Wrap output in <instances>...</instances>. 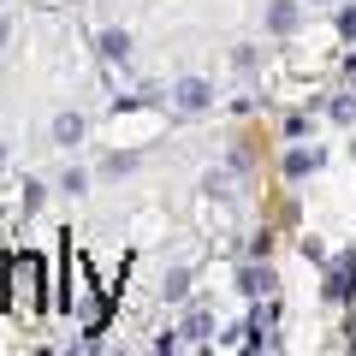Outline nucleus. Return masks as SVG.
Wrapping results in <instances>:
<instances>
[{
    "label": "nucleus",
    "mask_w": 356,
    "mask_h": 356,
    "mask_svg": "<svg viewBox=\"0 0 356 356\" xmlns=\"http://www.w3.org/2000/svg\"><path fill=\"white\" fill-rule=\"evenodd\" d=\"M315 161H321V154H303V149H291V154H285V172H291V178H303Z\"/></svg>",
    "instance_id": "9b49d317"
},
{
    "label": "nucleus",
    "mask_w": 356,
    "mask_h": 356,
    "mask_svg": "<svg viewBox=\"0 0 356 356\" xmlns=\"http://www.w3.org/2000/svg\"><path fill=\"white\" fill-rule=\"evenodd\" d=\"M0 161H6V143H0Z\"/></svg>",
    "instance_id": "a211bd4d"
},
{
    "label": "nucleus",
    "mask_w": 356,
    "mask_h": 356,
    "mask_svg": "<svg viewBox=\"0 0 356 356\" xmlns=\"http://www.w3.org/2000/svg\"><path fill=\"white\" fill-rule=\"evenodd\" d=\"M6 309H13L18 321H36L42 309H48V267H42V255H13L6 261Z\"/></svg>",
    "instance_id": "f257e3e1"
},
{
    "label": "nucleus",
    "mask_w": 356,
    "mask_h": 356,
    "mask_svg": "<svg viewBox=\"0 0 356 356\" xmlns=\"http://www.w3.org/2000/svg\"><path fill=\"white\" fill-rule=\"evenodd\" d=\"M184 339L208 344V339H214V315H208V309H191V315H184Z\"/></svg>",
    "instance_id": "0eeeda50"
},
{
    "label": "nucleus",
    "mask_w": 356,
    "mask_h": 356,
    "mask_svg": "<svg viewBox=\"0 0 356 356\" xmlns=\"http://www.w3.org/2000/svg\"><path fill=\"white\" fill-rule=\"evenodd\" d=\"M273 327H280V309L261 303V309L250 315V327H243V332H250V350H267V344H273Z\"/></svg>",
    "instance_id": "7ed1b4c3"
},
{
    "label": "nucleus",
    "mask_w": 356,
    "mask_h": 356,
    "mask_svg": "<svg viewBox=\"0 0 356 356\" xmlns=\"http://www.w3.org/2000/svg\"><path fill=\"white\" fill-rule=\"evenodd\" d=\"M273 285H280V280H273V267H261V255L238 267V291L243 297H273Z\"/></svg>",
    "instance_id": "f03ea898"
},
{
    "label": "nucleus",
    "mask_w": 356,
    "mask_h": 356,
    "mask_svg": "<svg viewBox=\"0 0 356 356\" xmlns=\"http://www.w3.org/2000/svg\"><path fill=\"white\" fill-rule=\"evenodd\" d=\"M36 208H42V184H36V178H24V214H36Z\"/></svg>",
    "instance_id": "4468645a"
},
{
    "label": "nucleus",
    "mask_w": 356,
    "mask_h": 356,
    "mask_svg": "<svg viewBox=\"0 0 356 356\" xmlns=\"http://www.w3.org/2000/svg\"><path fill=\"white\" fill-rule=\"evenodd\" d=\"M339 24H344V36H356V6H350V13L339 18Z\"/></svg>",
    "instance_id": "f3484780"
},
{
    "label": "nucleus",
    "mask_w": 356,
    "mask_h": 356,
    "mask_svg": "<svg viewBox=\"0 0 356 356\" xmlns=\"http://www.w3.org/2000/svg\"><path fill=\"white\" fill-rule=\"evenodd\" d=\"M60 191H65V196H83V191H89V172H77V166H72V172H65V184H60Z\"/></svg>",
    "instance_id": "ddd939ff"
},
{
    "label": "nucleus",
    "mask_w": 356,
    "mask_h": 356,
    "mask_svg": "<svg viewBox=\"0 0 356 356\" xmlns=\"http://www.w3.org/2000/svg\"><path fill=\"white\" fill-rule=\"evenodd\" d=\"M161 297H166V303H184V297H191V267H172L166 285H161Z\"/></svg>",
    "instance_id": "6e6552de"
},
{
    "label": "nucleus",
    "mask_w": 356,
    "mask_h": 356,
    "mask_svg": "<svg viewBox=\"0 0 356 356\" xmlns=\"http://www.w3.org/2000/svg\"><path fill=\"white\" fill-rule=\"evenodd\" d=\"M131 166H137V154H107L102 172H107V178H119V172H131Z\"/></svg>",
    "instance_id": "f8f14e48"
},
{
    "label": "nucleus",
    "mask_w": 356,
    "mask_h": 356,
    "mask_svg": "<svg viewBox=\"0 0 356 356\" xmlns=\"http://www.w3.org/2000/svg\"><path fill=\"white\" fill-rule=\"evenodd\" d=\"M332 119H339V125H350V119H356V102H344V95H339V102H332Z\"/></svg>",
    "instance_id": "dca6fc26"
},
{
    "label": "nucleus",
    "mask_w": 356,
    "mask_h": 356,
    "mask_svg": "<svg viewBox=\"0 0 356 356\" xmlns=\"http://www.w3.org/2000/svg\"><path fill=\"white\" fill-rule=\"evenodd\" d=\"M172 102H178V107H184V113H202V107H208V102H214V89H208V83H202V77H184V83H178V89H172Z\"/></svg>",
    "instance_id": "20e7f679"
},
{
    "label": "nucleus",
    "mask_w": 356,
    "mask_h": 356,
    "mask_svg": "<svg viewBox=\"0 0 356 356\" xmlns=\"http://www.w3.org/2000/svg\"><path fill=\"white\" fill-rule=\"evenodd\" d=\"M232 65H238V72L250 77V72H255V48H238V54H232Z\"/></svg>",
    "instance_id": "2eb2a0df"
},
{
    "label": "nucleus",
    "mask_w": 356,
    "mask_h": 356,
    "mask_svg": "<svg viewBox=\"0 0 356 356\" xmlns=\"http://www.w3.org/2000/svg\"><path fill=\"white\" fill-rule=\"evenodd\" d=\"M54 143H65V149L83 143V119H77V113H60V119H54Z\"/></svg>",
    "instance_id": "1a4fd4ad"
},
{
    "label": "nucleus",
    "mask_w": 356,
    "mask_h": 356,
    "mask_svg": "<svg viewBox=\"0 0 356 356\" xmlns=\"http://www.w3.org/2000/svg\"><path fill=\"white\" fill-rule=\"evenodd\" d=\"M102 54H107V60H125V54H131V36H125V30H102Z\"/></svg>",
    "instance_id": "9d476101"
},
{
    "label": "nucleus",
    "mask_w": 356,
    "mask_h": 356,
    "mask_svg": "<svg viewBox=\"0 0 356 356\" xmlns=\"http://www.w3.org/2000/svg\"><path fill=\"white\" fill-rule=\"evenodd\" d=\"M309 6H327V0H309Z\"/></svg>",
    "instance_id": "6ab92c4d"
},
{
    "label": "nucleus",
    "mask_w": 356,
    "mask_h": 356,
    "mask_svg": "<svg viewBox=\"0 0 356 356\" xmlns=\"http://www.w3.org/2000/svg\"><path fill=\"white\" fill-rule=\"evenodd\" d=\"M297 18H303V6H297V0H273V6H267V30H273V36H291Z\"/></svg>",
    "instance_id": "423d86ee"
},
{
    "label": "nucleus",
    "mask_w": 356,
    "mask_h": 356,
    "mask_svg": "<svg viewBox=\"0 0 356 356\" xmlns=\"http://www.w3.org/2000/svg\"><path fill=\"white\" fill-rule=\"evenodd\" d=\"M350 280H356V255H339V261H332V273H327V297H332V303H344V297H350Z\"/></svg>",
    "instance_id": "39448f33"
}]
</instances>
